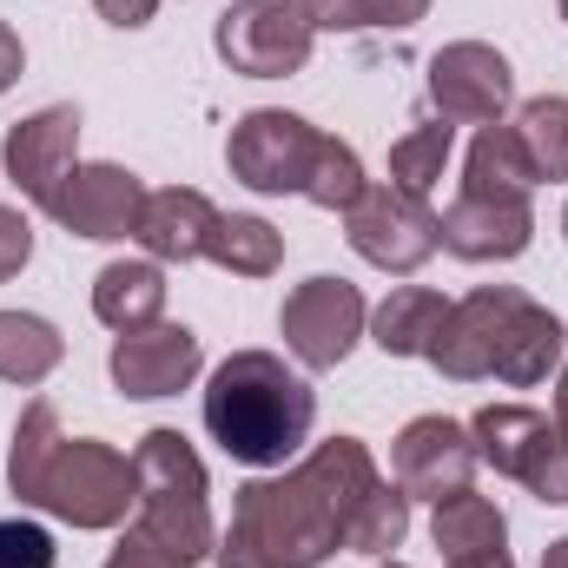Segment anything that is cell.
Returning <instances> with one entry per match:
<instances>
[{"label": "cell", "instance_id": "1", "mask_svg": "<svg viewBox=\"0 0 568 568\" xmlns=\"http://www.w3.org/2000/svg\"><path fill=\"white\" fill-rule=\"evenodd\" d=\"M377 463L357 436L317 443L297 469L258 476L232 503V529L212 549L219 568H317L351 536V516L377 489Z\"/></svg>", "mask_w": 568, "mask_h": 568}, {"label": "cell", "instance_id": "2", "mask_svg": "<svg viewBox=\"0 0 568 568\" xmlns=\"http://www.w3.org/2000/svg\"><path fill=\"white\" fill-rule=\"evenodd\" d=\"M7 483L20 503L73 523V529H113L133 509V456L93 443V436H60L53 404H27L7 449Z\"/></svg>", "mask_w": 568, "mask_h": 568}, {"label": "cell", "instance_id": "3", "mask_svg": "<svg viewBox=\"0 0 568 568\" xmlns=\"http://www.w3.org/2000/svg\"><path fill=\"white\" fill-rule=\"evenodd\" d=\"M317 417V397L297 371H284L272 351H232L212 384H205V429L232 463L252 469H278L284 456L304 449Z\"/></svg>", "mask_w": 568, "mask_h": 568}, {"label": "cell", "instance_id": "4", "mask_svg": "<svg viewBox=\"0 0 568 568\" xmlns=\"http://www.w3.org/2000/svg\"><path fill=\"white\" fill-rule=\"evenodd\" d=\"M133 529L185 568H199L219 549L212 503H205V463L192 456L179 429H145L133 449Z\"/></svg>", "mask_w": 568, "mask_h": 568}, {"label": "cell", "instance_id": "5", "mask_svg": "<svg viewBox=\"0 0 568 568\" xmlns=\"http://www.w3.org/2000/svg\"><path fill=\"white\" fill-rule=\"evenodd\" d=\"M476 463H496L503 476H516L523 489H536L542 503H568V443L529 404H489L469 424Z\"/></svg>", "mask_w": 568, "mask_h": 568}, {"label": "cell", "instance_id": "6", "mask_svg": "<svg viewBox=\"0 0 568 568\" xmlns=\"http://www.w3.org/2000/svg\"><path fill=\"white\" fill-rule=\"evenodd\" d=\"M219 53L232 73H252V80H284V73H304L311 60V13L297 0H232L219 13Z\"/></svg>", "mask_w": 568, "mask_h": 568}, {"label": "cell", "instance_id": "7", "mask_svg": "<svg viewBox=\"0 0 568 568\" xmlns=\"http://www.w3.org/2000/svg\"><path fill=\"white\" fill-rule=\"evenodd\" d=\"M324 140L331 133H317L311 120L278 113V106H258V113H245L232 126L225 159H232V179H245L252 192H297L304 199V185H311V172L324 159Z\"/></svg>", "mask_w": 568, "mask_h": 568}, {"label": "cell", "instance_id": "8", "mask_svg": "<svg viewBox=\"0 0 568 568\" xmlns=\"http://www.w3.org/2000/svg\"><path fill=\"white\" fill-rule=\"evenodd\" d=\"M344 232H351V252L364 265H377V272H417L443 245L436 212L404 185H364V199L344 212Z\"/></svg>", "mask_w": 568, "mask_h": 568}, {"label": "cell", "instance_id": "9", "mask_svg": "<svg viewBox=\"0 0 568 568\" xmlns=\"http://www.w3.org/2000/svg\"><path fill=\"white\" fill-rule=\"evenodd\" d=\"M364 291L344 278H304L278 311V331L291 344V357L304 371H337L351 357V344L364 337Z\"/></svg>", "mask_w": 568, "mask_h": 568}, {"label": "cell", "instance_id": "10", "mask_svg": "<svg viewBox=\"0 0 568 568\" xmlns=\"http://www.w3.org/2000/svg\"><path fill=\"white\" fill-rule=\"evenodd\" d=\"M429 100L449 126H503V106L516 100V73L483 40H449L429 60Z\"/></svg>", "mask_w": 568, "mask_h": 568}, {"label": "cell", "instance_id": "11", "mask_svg": "<svg viewBox=\"0 0 568 568\" xmlns=\"http://www.w3.org/2000/svg\"><path fill=\"white\" fill-rule=\"evenodd\" d=\"M436 239H443L456 258H469V265L523 258L529 239H536L529 192H456V205L436 219Z\"/></svg>", "mask_w": 568, "mask_h": 568}, {"label": "cell", "instance_id": "12", "mask_svg": "<svg viewBox=\"0 0 568 568\" xmlns=\"http://www.w3.org/2000/svg\"><path fill=\"white\" fill-rule=\"evenodd\" d=\"M523 304V291L509 284H483L469 291L463 304H449L443 331L429 337V364L456 384H476V377H496V351H503V331H509V311Z\"/></svg>", "mask_w": 568, "mask_h": 568}, {"label": "cell", "instance_id": "13", "mask_svg": "<svg viewBox=\"0 0 568 568\" xmlns=\"http://www.w3.org/2000/svg\"><path fill=\"white\" fill-rule=\"evenodd\" d=\"M73 239H133L145 212V185L126 165H73L47 205Z\"/></svg>", "mask_w": 568, "mask_h": 568}, {"label": "cell", "instance_id": "14", "mask_svg": "<svg viewBox=\"0 0 568 568\" xmlns=\"http://www.w3.org/2000/svg\"><path fill=\"white\" fill-rule=\"evenodd\" d=\"M390 463H397V489H404L410 503H417V496H424V503H443V496L469 489V476H476V443H469V429L449 424V417H417V424H404Z\"/></svg>", "mask_w": 568, "mask_h": 568}, {"label": "cell", "instance_id": "15", "mask_svg": "<svg viewBox=\"0 0 568 568\" xmlns=\"http://www.w3.org/2000/svg\"><path fill=\"white\" fill-rule=\"evenodd\" d=\"M80 152V113L73 106H47V113H33V120H20L7 145H0V159H7V179L47 212L53 205V192L67 185V172L80 165L73 159Z\"/></svg>", "mask_w": 568, "mask_h": 568}, {"label": "cell", "instance_id": "16", "mask_svg": "<svg viewBox=\"0 0 568 568\" xmlns=\"http://www.w3.org/2000/svg\"><path fill=\"white\" fill-rule=\"evenodd\" d=\"M199 377V337L185 324H145L113 337V384L126 397H179Z\"/></svg>", "mask_w": 568, "mask_h": 568}, {"label": "cell", "instance_id": "17", "mask_svg": "<svg viewBox=\"0 0 568 568\" xmlns=\"http://www.w3.org/2000/svg\"><path fill=\"white\" fill-rule=\"evenodd\" d=\"M212 225H219V205L205 192H192V185H172V192H145V212L133 225V239L159 265H192V258H205Z\"/></svg>", "mask_w": 568, "mask_h": 568}, {"label": "cell", "instance_id": "18", "mask_svg": "<svg viewBox=\"0 0 568 568\" xmlns=\"http://www.w3.org/2000/svg\"><path fill=\"white\" fill-rule=\"evenodd\" d=\"M562 351H568L562 317L523 297V304L509 311V331H503V351H496V377L516 384V390H529V384H542V377L562 364Z\"/></svg>", "mask_w": 568, "mask_h": 568}, {"label": "cell", "instance_id": "19", "mask_svg": "<svg viewBox=\"0 0 568 568\" xmlns=\"http://www.w3.org/2000/svg\"><path fill=\"white\" fill-rule=\"evenodd\" d=\"M429 536H436L443 562H496V556H503V542H509V523H503V509H496L489 496L456 489V496H443V503H436Z\"/></svg>", "mask_w": 568, "mask_h": 568}, {"label": "cell", "instance_id": "20", "mask_svg": "<svg viewBox=\"0 0 568 568\" xmlns=\"http://www.w3.org/2000/svg\"><path fill=\"white\" fill-rule=\"evenodd\" d=\"M159 311H165V272L145 258H120L93 278V317L106 331H145L159 324Z\"/></svg>", "mask_w": 568, "mask_h": 568}, {"label": "cell", "instance_id": "21", "mask_svg": "<svg viewBox=\"0 0 568 568\" xmlns=\"http://www.w3.org/2000/svg\"><path fill=\"white\" fill-rule=\"evenodd\" d=\"M443 317H449L443 291H424V284L390 291V297L377 304V351H384V357H424L429 337L443 331Z\"/></svg>", "mask_w": 568, "mask_h": 568}, {"label": "cell", "instance_id": "22", "mask_svg": "<svg viewBox=\"0 0 568 568\" xmlns=\"http://www.w3.org/2000/svg\"><path fill=\"white\" fill-rule=\"evenodd\" d=\"M205 258L239 272V278H272L284 258V232L265 225V219H252V212H219V225L205 239Z\"/></svg>", "mask_w": 568, "mask_h": 568}, {"label": "cell", "instance_id": "23", "mask_svg": "<svg viewBox=\"0 0 568 568\" xmlns=\"http://www.w3.org/2000/svg\"><path fill=\"white\" fill-rule=\"evenodd\" d=\"M67 357V337L33 311H0V384H40Z\"/></svg>", "mask_w": 568, "mask_h": 568}, {"label": "cell", "instance_id": "24", "mask_svg": "<svg viewBox=\"0 0 568 568\" xmlns=\"http://www.w3.org/2000/svg\"><path fill=\"white\" fill-rule=\"evenodd\" d=\"M516 140H523V159L536 172V185L549 179H568V100L562 93H542L516 113Z\"/></svg>", "mask_w": 568, "mask_h": 568}, {"label": "cell", "instance_id": "25", "mask_svg": "<svg viewBox=\"0 0 568 568\" xmlns=\"http://www.w3.org/2000/svg\"><path fill=\"white\" fill-rule=\"evenodd\" d=\"M536 172L523 159L516 126H483L469 145V165H463V192H529Z\"/></svg>", "mask_w": 568, "mask_h": 568}, {"label": "cell", "instance_id": "26", "mask_svg": "<svg viewBox=\"0 0 568 568\" xmlns=\"http://www.w3.org/2000/svg\"><path fill=\"white\" fill-rule=\"evenodd\" d=\"M404 536H410V496H404L397 483H377V489L364 496V509L351 516L344 549H357V556H390Z\"/></svg>", "mask_w": 568, "mask_h": 568}, {"label": "cell", "instance_id": "27", "mask_svg": "<svg viewBox=\"0 0 568 568\" xmlns=\"http://www.w3.org/2000/svg\"><path fill=\"white\" fill-rule=\"evenodd\" d=\"M443 165H449V120H429V126H417V133H404L390 145V185H404L417 199L436 192Z\"/></svg>", "mask_w": 568, "mask_h": 568}, {"label": "cell", "instance_id": "28", "mask_svg": "<svg viewBox=\"0 0 568 568\" xmlns=\"http://www.w3.org/2000/svg\"><path fill=\"white\" fill-rule=\"evenodd\" d=\"M304 199L324 205V212H351V205L364 199V165H357V152H351L344 140H324V159H317Z\"/></svg>", "mask_w": 568, "mask_h": 568}, {"label": "cell", "instance_id": "29", "mask_svg": "<svg viewBox=\"0 0 568 568\" xmlns=\"http://www.w3.org/2000/svg\"><path fill=\"white\" fill-rule=\"evenodd\" d=\"M53 536L40 529V523H27V516H7L0 523V568H53Z\"/></svg>", "mask_w": 568, "mask_h": 568}, {"label": "cell", "instance_id": "30", "mask_svg": "<svg viewBox=\"0 0 568 568\" xmlns=\"http://www.w3.org/2000/svg\"><path fill=\"white\" fill-rule=\"evenodd\" d=\"M304 13H311V27H324V33H357V27H371V0H297Z\"/></svg>", "mask_w": 568, "mask_h": 568}, {"label": "cell", "instance_id": "31", "mask_svg": "<svg viewBox=\"0 0 568 568\" xmlns=\"http://www.w3.org/2000/svg\"><path fill=\"white\" fill-rule=\"evenodd\" d=\"M27 258H33V225H27L20 212H7V205H0V284L13 278Z\"/></svg>", "mask_w": 568, "mask_h": 568}, {"label": "cell", "instance_id": "32", "mask_svg": "<svg viewBox=\"0 0 568 568\" xmlns=\"http://www.w3.org/2000/svg\"><path fill=\"white\" fill-rule=\"evenodd\" d=\"M106 568H185V562H179V556H165L159 542H145L140 529H126V536H120V549L106 556Z\"/></svg>", "mask_w": 568, "mask_h": 568}, {"label": "cell", "instance_id": "33", "mask_svg": "<svg viewBox=\"0 0 568 568\" xmlns=\"http://www.w3.org/2000/svg\"><path fill=\"white\" fill-rule=\"evenodd\" d=\"M429 0H371V27H417Z\"/></svg>", "mask_w": 568, "mask_h": 568}, {"label": "cell", "instance_id": "34", "mask_svg": "<svg viewBox=\"0 0 568 568\" xmlns=\"http://www.w3.org/2000/svg\"><path fill=\"white\" fill-rule=\"evenodd\" d=\"M100 7V20H113V27H145L152 13H159V0H93Z\"/></svg>", "mask_w": 568, "mask_h": 568}, {"label": "cell", "instance_id": "35", "mask_svg": "<svg viewBox=\"0 0 568 568\" xmlns=\"http://www.w3.org/2000/svg\"><path fill=\"white\" fill-rule=\"evenodd\" d=\"M20 80V40H13V27L0 20V93Z\"/></svg>", "mask_w": 568, "mask_h": 568}, {"label": "cell", "instance_id": "36", "mask_svg": "<svg viewBox=\"0 0 568 568\" xmlns=\"http://www.w3.org/2000/svg\"><path fill=\"white\" fill-rule=\"evenodd\" d=\"M556 429H562V443H568V364H562V384H556Z\"/></svg>", "mask_w": 568, "mask_h": 568}, {"label": "cell", "instance_id": "37", "mask_svg": "<svg viewBox=\"0 0 568 568\" xmlns=\"http://www.w3.org/2000/svg\"><path fill=\"white\" fill-rule=\"evenodd\" d=\"M542 568H568V536H562V542H549V556H542Z\"/></svg>", "mask_w": 568, "mask_h": 568}, {"label": "cell", "instance_id": "38", "mask_svg": "<svg viewBox=\"0 0 568 568\" xmlns=\"http://www.w3.org/2000/svg\"><path fill=\"white\" fill-rule=\"evenodd\" d=\"M449 568H509V556H496V562H449Z\"/></svg>", "mask_w": 568, "mask_h": 568}, {"label": "cell", "instance_id": "39", "mask_svg": "<svg viewBox=\"0 0 568 568\" xmlns=\"http://www.w3.org/2000/svg\"><path fill=\"white\" fill-rule=\"evenodd\" d=\"M562 20H568V0H562Z\"/></svg>", "mask_w": 568, "mask_h": 568}, {"label": "cell", "instance_id": "40", "mask_svg": "<svg viewBox=\"0 0 568 568\" xmlns=\"http://www.w3.org/2000/svg\"><path fill=\"white\" fill-rule=\"evenodd\" d=\"M562 232H568V212H562Z\"/></svg>", "mask_w": 568, "mask_h": 568}, {"label": "cell", "instance_id": "41", "mask_svg": "<svg viewBox=\"0 0 568 568\" xmlns=\"http://www.w3.org/2000/svg\"><path fill=\"white\" fill-rule=\"evenodd\" d=\"M384 568H404V562H384Z\"/></svg>", "mask_w": 568, "mask_h": 568}]
</instances>
